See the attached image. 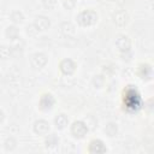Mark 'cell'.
Masks as SVG:
<instances>
[{
	"label": "cell",
	"instance_id": "cell-13",
	"mask_svg": "<svg viewBox=\"0 0 154 154\" xmlns=\"http://www.w3.org/2000/svg\"><path fill=\"white\" fill-rule=\"evenodd\" d=\"M113 20H114V23L117 25L123 26V25H125L128 23V13L125 11H118V12L114 13Z\"/></svg>",
	"mask_w": 154,
	"mask_h": 154
},
{
	"label": "cell",
	"instance_id": "cell-2",
	"mask_svg": "<svg viewBox=\"0 0 154 154\" xmlns=\"http://www.w3.org/2000/svg\"><path fill=\"white\" fill-rule=\"evenodd\" d=\"M77 22L82 26H90L97 22V13L93 10H84L77 16Z\"/></svg>",
	"mask_w": 154,
	"mask_h": 154
},
{
	"label": "cell",
	"instance_id": "cell-12",
	"mask_svg": "<svg viewBox=\"0 0 154 154\" xmlns=\"http://www.w3.org/2000/svg\"><path fill=\"white\" fill-rule=\"evenodd\" d=\"M67 124H69V118H67V116L64 114V113H60V114H58V116L54 118V125H55V128L59 129V130L65 129V128L67 126Z\"/></svg>",
	"mask_w": 154,
	"mask_h": 154
},
{
	"label": "cell",
	"instance_id": "cell-8",
	"mask_svg": "<svg viewBox=\"0 0 154 154\" xmlns=\"http://www.w3.org/2000/svg\"><path fill=\"white\" fill-rule=\"evenodd\" d=\"M137 73H138L140 78L143 79V81H149V79H152V76H153L152 65H149V64H147V63L140 64V65H138Z\"/></svg>",
	"mask_w": 154,
	"mask_h": 154
},
{
	"label": "cell",
	"instance_id": "cell-20",
	"mask_svg": "<svg viewBox=\"0 0 154 154\" xmlns=\"http://www.w3.org/2000/svg\"><path fill=\"white\" fill-rule=\"evenodd\" d=\"M71 1H75V0H71Z\"/></svg>",
	"mask_w": 154,
	"mask_h": 154
},
{
	"label": "cell",
	"instance_id": "cell-19",
	"mask_svg": "<svg viewBox=\"0 0 154 154\" xmlns=\"http://www.w3.org/2000/svg\"><path fill=\"white\" fill-rule=\"evenodd\" d=\"M4 118H5V114H4V112H2L1 109H0V123H2Z\"/></svg>",
	"mask_w": 154,
	"mask_h": 154
},
{
	"label": "cell",
	"instance_id": "cell-14",
	"mask_svg": "<svg viewBox=\"0 0 154 154\" xmlns=\"http://www.w3.org/2000/svg\"><path fill=\"white\" fill-rule=\"evenodd\" d=\"M105 132H106V135L109 136V137L116 136V134L118 132V126H117V124H116V123H108V124L105 126Z\"/></svg>",
	"mask_w": 154,
	"mask_h": 154
},
{
	"label": "cell",
	"instance_id": "cell-11",
	"mask_svg": "<svg viewBox=\"0 0 154 154\" xmlns=\"http://www.w3.org/2000/svg\"><path fill=\"white\" fill-rule=\"evenodd\" d=\"M34 25L37 30H41V31H45L49 28L51 25V20L48 17L46 16H37L35 18V22H34Z\"/></svg>",
	"mask_w": 154,
	"mask_h": 154
},
{
	"label": "cell",
	"instance_id": "cell-4",
	"mask_svg": "<svg viewBox=\"0 0 154 154\" xmlns=\"http://www.w3.org/2000/svg\"><path fill=\"white\" fill-rule=\"evenodd\" d=\"M88 132V126L82 120H76L71 125V134L76 138H83Z\"/></svg>",
	"mask_w": 154,
	"mask_h": 154
},
{
	"label": "cell",
	"instance_id": "cell-5",
	"mask_svg": "<svg viewBox=\"0 0 154 154\" xmlns=\"http://www.w3.org/2000/svg\"><path fill=\"white\" fill-rule=\"evenodd\" d=\"M116 47L118 48V51L120 53H126L130 51L131 48V41L129 38V36L124 35V34H120L117 36L116 38Z\"/></svg>",
	"mask_w": 154,
	"mask_h": 154
},
{
	"label": "cell",
	"instance_id": "cell-10",
	"mask_svg": "<svg viewBox=\"0 0 154 154\" xmlns=\"http://www.w3.org/2000/svg\"><path fill=\"white\" fill-rule=\"evenodd\" d=\"M34 131L37 135H47L48 131H49V124H48V122H46L43 119L36 120L34 123Z\"/></svg>",
	"mask_w": 154,
	"mask_h": 154
},
{
	"label": "cell",
	"instance_id": "cell-9",
	"mask_svg": "<svg viewBox=\"0 0 154 154\" xmlns=\"http://www.w3.org/2000/svg\"><path fill=\"white\" fill-rule=\"evenodd\" d=\"M88 152L89 153H105L107 152V148L105 147V143L101 140H91L89 142Z\"/></svg>",
	"mask_w": 154,
	"mask_h": 154
},
{
	"label": "cell",
	"instance_id": "cell-16",
	"mask_svg": "<svg viewBox=\"0 0 154 154\" xmlns=\"http://www.w3.org/2000/svg\"><path fill=\"white\" fill-rule=\"evenodd\" d=\"M11 19H12L14 23H20V22L23 20V14H22V12H19V11L12 12V13H11Z\"/></svg>",
	"mask_w": 154,
	"mask_h": 154
},
{
	"label": "cell",
	"instance_id": "cell-6",
	"mask_svg": "<svg viewBox=\"0 0 154 154\" xmlns=\"http://www.w3.org/2000/svg\"><path fill=\"white\" fill-rule=\"evenodd\" d=\"M76 67H77L76 63H75L72 59H70V58L63 59V60L60 61V64H59V70L61 71V73H64V75H66V76L72 75V73L76 71Z\"/></svg>",
	"mask_w": 154,
	"mask_h": 154
},
{
	"label": "cell",
	"instance_id": "cell-18",
	"mask_svg": "<svg viewBox=\"0 0 154 154\" xmlns=\"http://www.w3.org/2000/svg\"><path fill=\"white\" fill-rule=\"evenodd\" d=\"M42 4L47 8H53L57 5V0H42Z\"/></svg>",
	"mask_w": 154,
	"mask_h": 154
},
{
	"label": "cell",
	"instance_id": "cell-21",
	"mask_svg": "<svg viewBox=\"0 0 154 154\" xmlns=\"http://www.w3.org/2000/svg\"><path fill=\"white\" fill-rule=\"evenodd\" d=\"M111 1H113V0H111Z\"/></svg>",
	"mask_w": 154,
	"mask_h": 154
},
{
	"label": "cell",
	"instance_id": "cell-3",
	"mask_svg": "<svg viewBox=\"0 0 154 154\" xmlns=\"http://www.w3.org/2000/svg\"><path fill=\"white\" fill-rule=\"evenodd\" d=\"M54 103H55V99H54V96L51 93H43V94H41L40 100H38V108L41 111L47 112V111L52 109L53 106H54Z\"/></svg>",
	"mask_w": 154,
	"mask_h": 154
},
{
	"label": "cell",
	"instance_id": "cell-15",
	"mask_svg": "<svg viewBox=\"0 0 154 154\" xmlns=\"http://www.w3.org/2000/svg\"><path fill=\"white\" fill-rule=\"evenodd\" d=\"M45 143H46V147H55L59 143V138L54 134H51V135H48L46 137Z\"/></svg>",
	"mask_w": 154,
	"mask_h": 154
},
{
	"label": "cell",
	"instance_id": "cell-17",
	"mask_svg": "<svg viewBox=\"0 0 154 154\" xmlns=\"http://www.w3.org/2000/svg\"><path fill=\"white\" fill-rule=\"evenodd\" d=\"M8 54H10L8 47H6V46L0 47V58H1V59H7V58H8Z\"/></svg>",
	"mask_w": 154,
	"mask_h": 154
},
{
	"label": "cell",
	"instance_id": "cell-1",
	"mask_svg": "<svg viewBox=\"0 0 154 154\" xmlns=\"http://www.w3.org/2000/svg\"><path fill=\"white\" fill-rule=\"evenodd\" d=\"M123 106L124 109L128 112H137L142 106V97L138 90L128 85L123 91Z\"/></svg>",
	"mask_w": 154,
	"mask_h": 154
},
{
	"label": "cell",
	"instance_id": "cell-7",
	"mask_svg": "<svg viewBox=\"0 0 154 154\" xmlns=\"http://www.w3.org/2000/svg\"><path fill=\"white\" fill-rule=\"evenodd\" d=\"M48 59L43 53H34L30 58V63L35 69H42L46 66Z\"/></svg>",
	"mask_w": 154,
	"mask_h": 154
}]
</instances>
